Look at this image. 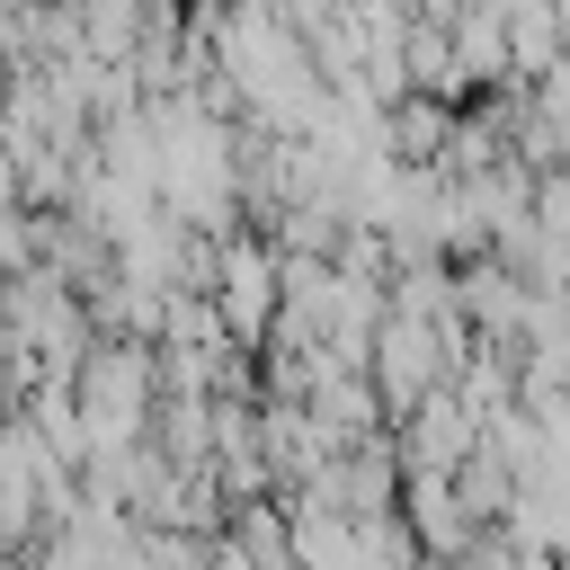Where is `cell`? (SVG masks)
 Instances as JSON below:
<instances>
[{"mask_svg":"<svg viewBox=\"0 0 570 570\" xmlns=\"http://www.w3.org/2000/svg\"><path fill=\"white\" fill-rule=\"evenodd\" d=\"M214 312H223V330H232V347H267V338H276V312H285V294H276V249H267L258 232H240V240H223V276H214Z\"/></svg>","mask_w":570,"mask_h":570,"instance_id":"obj_1","label":"cell"},{"mask_svg":"<svg viewBox=\"0 0 570 570\" xmlns=\"http://www.w3.org/2000/svg\"><path fill=\"white\" fill-rule=\"evenodd\" d=\"M392 445H401V472L410 481H454L472 454H481V419L463 410V392H428L410 419H392Z\"/></svg>","mask_w":570,"mask_h":570,"instance_id":"obj_2","label":"cell"},{"mask_svg":"<svg viewBox=\"0 0 570 570\" xmlns=\"http://www.w3.org/2000/svg\"><path fill=\"white\" fill-rule=\"evenodd\" d=\"M401 525L419 534V552H428V570H454V561H472L490 534L463 517V499H454V481H410L401 490Z\"/></svg>","mask_w":570,"mask_h":570,"instance_id":"obj_3","label":"cell"},{"mask_svg":"<svg viewBox=\"0 0 570 570\" xmlns=\"http://www.w3.org/2000/svg\"><path fill=\"white\" fill-rule=\"evenodd\" d=\"M454 294H463V321L481 330V338H525V312H534V285L508 267V258H472V267H454Z\"/></svg>","mask_w":570,"mask_h":570,"instance_id":"obj_4","label":"cell"},{"mask_svg":"<svg viewBox=\"0 0 570 570\" xmlns=\"http://www.w3.org/2000/svg\"><path fill=\"white\" fill-rule=\"evenodd\" d=\"M454 71H463V89H517L508 9H454Z\"/></svg>","mask_w":570,"mask_h":570,"instance_id":"obj_5","label":"cell"},{"mask_svg":"<svg viewBox=\"0 0 570 570\" xmlns=\"http://www.w3.org/2000/svg\"><path fill=\"white\" fill-rule=\"evenodd\" d=\"M481 454L499 463V472H517V481H543V419L517 401V410H499L490 428H481Z\"/></svg>","mask_w":570,"mask_h":570,"instance_id":"obj_6","label":"cell"},{"mask_svg":"<svg viewBox=\"0 0 570 570\" xmlns=\"http://www.w3.org/2000/svg\"><path fill=\"white\" fill-rule=\"evenodd\" d=\"M508 53H517V80L534 89L561 62V9H508Z\"/></svg>","mask_w":570,"mask_h":570,"instance_id":"obj_7","label":"cell"}]
</instances>
